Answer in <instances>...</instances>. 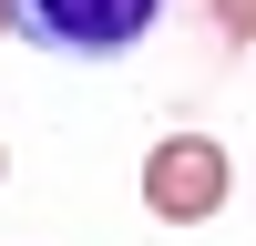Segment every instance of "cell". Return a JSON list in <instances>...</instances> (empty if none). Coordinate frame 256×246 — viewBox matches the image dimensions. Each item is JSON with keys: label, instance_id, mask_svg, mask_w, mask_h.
Masks as SVG:
<instances>
[{"label": "cell", "instance_id": "4", "mask_svg": "<svg viewBox=\"0 0 256 246\" xmlns=\"http://www.w3.org/2000/svg\"><path fill=\"white\" fill-rule=\"evenodd\" d=\"M10 20H20V0H0V41H10Z\"/></svg>", "mask_w": 256, "mask_h": 246}, {"label": "cell", "instance_id": "1", "mask_svg": "<svg viewBox=\"0 0 256 246\" xmlns=\"http://www.w3.org/2000/svg\"><path fill=\"white\" fill-rule=\"evenodd\" d=\"M226 195H236V154H226L216 134H164L154 154H144V205H154L164 226H205Z\"/></svg>", "mask_w": 256, "mask_h": 246}, {"label": "cell", "instance_id": "5", "mask_svg": "<svg viewBox=\"0 0 256 246\" xmlns=\"http://www.w3.org/2000/svg\"><path fill=\"white\" fill-rule=\"evenodd\" d=\"M0 174H10V144H0Z\"/></svg>", "mask_w": 256, "mask_h": 246}, {"label": "cell", "instance_id": "2", "mask_svg": "<svg viewBox=\"0 0 256 246\" xmlns=\"http://www.w3.org/2000/svg\"><path fill=\"white\" fill-rule=\"evenodd\" d=\"M20 10H31V31L62 41V52H134L164 20V0H20Z\"/></svg>", "mask_w": 256, "mask_h": 246}, {"label": "cell", "instance_id": "3", "mask_svg": "<svg viewBox=\"0 0 256 246\" xmlns=\"http://www.w3.org/2000/svg\"><path fill=\"white\" fill-rule=\"evenodd\" d=\"M216 20H226V31L246 41V20H256V0H216Z\"/></svg>", "mask_w": 256, "mask_h": 246}]
</instances>
